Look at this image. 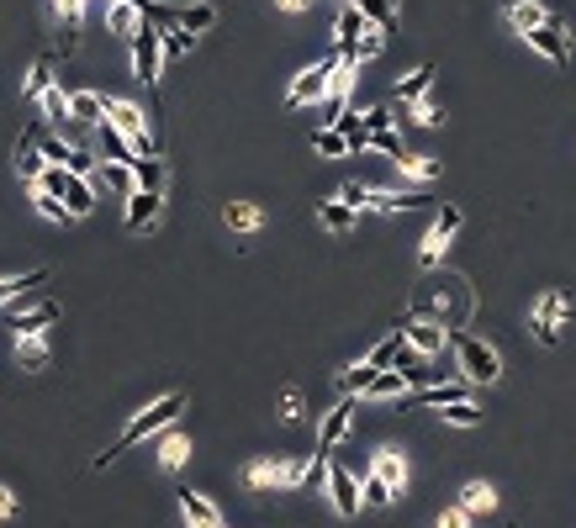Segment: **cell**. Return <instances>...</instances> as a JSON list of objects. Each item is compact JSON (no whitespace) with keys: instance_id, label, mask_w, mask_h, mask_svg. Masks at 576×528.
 Masks as SVG:
<instances>
[{"instance_id":"obj_47","label":"cell","mask_w":576,"mask_h":528,"mask_svg":"<svg viewBox=\"0 0 576 528\" xmlns=\"http://www.w3.org/2000/svg\"><path fill=\"white\" fill-rule=\"evenodd\" d=\"M360 492H365V507H392V502H397V497L386 492V486H381L376 476H370V470H365V486H360Z\"/></svg>"},{"instance_id":"obj_45","label":"cell","mask_w":576,"mask_h":528,"mask_svg":"<svg viewBox=\"0 0 576 528\" xmlns=\"http://www.w3.org/2000/svg\"><path fill=\"white\" fill-rule=\"evenodd\" d=\"M402 338H407V333L397 328L392 338H386V344H376V354H370V365H376V370H392V365H397V349H402Z\"/></svg>"},{"instance_id":"obj_24","label":"cell","mask_w":576,"mask_h":528,"mask_svg":"<svg viewBox=\"0 0 576 528\" xmlns=\"http://www.w3.org/2000/svg\"><path fill=\"white\" fill-rule=\"evenodd\" d=\"M222 222H228L233 233H259V228H265V212L249 206V201H228V206H222Z\"/></svg>"},{"instance_id":"obj_49","label":"cell","mask_w":576,"mask_h":528,"mask_svg":"<svg viewBox=\"0 0 576 528\" xmlns=\"http://www.w3.org/2000/svg\"><path fill=\"white\" fill-rule=\"evenodd\" d=\"M360 122H365L370 132H386V127H392V122H397V106H370V111H365V117H360Z\"/></svg>"},{"instance_id":"obj_48","label":"cell","mask_w":576,"mask_h":528,"mask_svg":"<svg viewBox=\"0 0 576 528\" xmlns=\"http://www.w3.org/2000/svg\"><path fill=\"white\" fill-rule=\"evenodd\" d=\"M370 148H381V154H392V164L407 154V148H402V138H397L392 127H386V132H370Z\"/></svg>"},{"instance_id":"obj_52","label":"cell","mask_w":576,"mask_h":528,"mask_svg":"<svg viewBox=\"0 0 576 528\" xmlns=\"http://www.w3.org/2000/svg\"><path fill=\"white\" fill-rule=\"evenodd\" d=\"M339 196H344V201H349V206H355V212H360V206L370 201V185H344Z\"/></svg>"},{"instance_id":"obj_18","label":"cell","mask_w":576,"mask_h":528,"mask_svg":"<svg viewBox=\"0 0 576 528\" xmlns=\"http://www.w3.org/2000/svg\"><path fill=\"white\" fill-rule=\"evenodd\" d=\"M101 154L106 159H117V164H138V148H133V138L111 122V117H101Z\"/></svg>"},{"instance_id":"obj_6","label":"cell","mask_w":576,"mask_h":528,"mask_svg":"<svg viewBox=\"0 0 576 528\" xmlns=\"http://www.w3.org/2000/svg\"><path fill=\"white\" fill-rule=\"evenodd\" d=\"M333 64H339V53L333 59H323V64H307L302 74L291 80V90H286V101L291 106H312V101H328V80H333Z\"/></svg>"},{"instance_id":"obj_19","label":"cell","mask_w":576,"mask_h":528,"mask_svg":"<svg viewBox=\"0 0 576 528\" xmlns=\"http://www.w3.org/2000/svg\"><path fill=\"white\" fill-rule=\"evenodd\" d=\"M37 286H48V270H27V275H6L0 280V307H16L22 296H32Z\"/></svg>"},{"instance_id":"obj_43","label":"cell","mask_w":576,"mask_h":528,"mask_svg":"<svg viewBox=\"0 0 576 528\" xmlns=\"http://www.w3.org/2000/svg\"><path fill=\"white\" fill-rule=\"evenodd\" d=\"M360 11H365L370 27H392L397 22V0H360Z\"/></svg>"},{"instance_id":"obj_50","label":"cell","mask_w":576,"mask_h":528,"mask_svg":"<svg viewBox=\"0 0 576 528\" xmlns=\"http://www.w3.org/2000/svg\"><path fill=\"white\" fill-rule=\"evenodd\" d=\"M376 53H381V27H365L360 43H355V64L360 59H376Z\"/></svg>"},{"instance_id":"obj_11","label":"cell","mask_w":576,"mask_h":528,"mask_svg":"<svg viewBox=\"0 0 576 528\" xmlns=\"http://www.w3.org/2000/svg\"><path fill=\"white\" fill-rule=\"evenodd\" d=\"M106 27H111V37H127V43H133L138 27H143V6L138 0H106Z\"/></svg>"},{"instance_id":"obj_42","label":"cell","mask_w":576,"mask_h":528,"mask_svg":"<svg viewBox=\"0 0 576 528\" xmlns=\"http://www.w3.org/2000/svg\"><path fill=\"white\" fill-rule=\"evenodd\" d=\"M159 37H164V59H180L196 43V32H185V27H159Z\"/></svg>"},{"instance_id":"obj_55","label":"cell","mask_w":576,"mask_h":528,"mask_svg":"<svg viewBox=\"0 0 576 528\" xmlns=\"http://www.w3.org/2000/svg\"><path fill=\"white\" fill-rule=\"evenodd\" d=\"M275 6H281V11H307L312 0H275Z\"/></svg>"},{"instance_id":"obj_8","label":"cell","mask_w":576,"mask_h":528,"mask_svg":"<svg viewBox=\"0 0 576 528\" xmlns=\"http://www.w3.org/2000/svg\"><path fill=\"white\" fill-rule=\"evenodd\" d=\"M244 481L254 486V492H275V486H296V481H302V465H296V460H254L244 470Z\"/></svg>"},{"instance_id":"obj_9","label":"cell","mask_w":576,"mask_h":528,"mask_svg":"<svg viewBox=\"0 0 576 528\" xmlns=\"http://www.w3.org/2000/svg\"><path fill=\"white\" fill-rule=\"evenodd\" d=\"M349 423H355V396H344V402H333L323 412V428H318V455H333V449L344 444Z\"/></svg>"},{"instance_id":"obj_44","label":"cell","mask_w":576,"mask_h":528,"mask_svg":"<svg viewBox=\"0 0 576 528\" xmlns=\"http://www.w3.org/2000/svg\"><path fill=\"white\" fill-rule=\"evenodd\" d=\"M296 486H302V492H328V455L312 460V465L302 470V481H296Z\"/></svg>"},{"instance_id":"obj_51","label":"cell","mask_w":576,"mask_h":528,"mask_svg":"<svg viewBox=\"0 0 576 528\" xmlns=\"http://www.w3.org/2000/svg\"><path fill=\"white\" fill-rule=\"evenodd\" d=\"M439 528H471V513H466V507H444V513H439Z\"/></svg>"},{"instance_id":"obj_7","label":"cell","mask_w":576,"mask_h":528,"mask_svg":"<svg viewBox=\"0 0 576 528\" xmlns=\"http://www.w3.org/2000/svg\"><path fill=\"white\" fill-rule=\"evenodd\" d=\"M455 233H460V212H455V206H444V212L434 217V228L423 233V249H418V264H423V270H434V264L444 259V249H450Z\"/></svg>"},{"instance_id":"obj_53","label":"cell","mask_w":576,"mask_h":528,"mask_svg":"<svg viewBox=\"0 0 576 528\" xmlns=\"http://www.w3.org/2000/svg\"><path fill=\"white\" fill-rule=\"evenodd\" d=\"M16 513V497H11V486H0V518H11Z\"/></svg>"},{"instance_id":"obj_13","label":"cell","mask_w":576,"mask_h":528,"mask_svg":"<svg viewBox=\"0 0 576 528\" xmlns=\"http://www.w3.org/2000/svg\"><path fill=\"white\" fill-rule=\"evenodd\" d=\"M365 11H360V0H344V11H339V22H333V37H339V53H349L355 59V43H360V32H365Z\"/></svg>"},{"instance_id":"obj_10","label":"cell","mask_w":576,"mask_h":528,"mask_svg":"<svg viewBox=\"0 0 576 528\" xmlns=\"http://www.w3.org/2000/svg\"><path fill=\"white\" fill-rule=\"evenodd\" d=\"M328 497H333V513H339V518H355L360 513V481L355 476H349V470L344 465H328Z\"/></svg>"},{"instance_id":"obj_35","label":"cell","mask_w":576,"mask_h":528,"mask_svg":"<svg viewBox=\"0 0 576 528\" xmlns=\"http://www.w3.org/2000/svg\"><path fill=\"white\" fill-rule=\"evenodd\" d=\"M32 206H37V217H48V222H74L69 206L53 196V191H37V185H32Z\"/></svg>"},{"instance_id":"obj_36","label":"cell","mask_w":576,"mask_h":528,"mask_svg":"<svg viewBox=\"0 0 576 528\" xmlns=\"http://www.w3.org/2000/svg\"><path fill=\"white\" fill-rule=\"evenodd\" d=\"M16 169H22L27 180L43 175V148H37V138H22V143H16Z\"/></svg>"},{"instance_id":"obj_25","label":"cell","mask_w":576,"mask_h":528,"mask_svg":"<svg viewBox=\"0 0 576 528\" xmlns=\"http://www.w3.org/2000/svg\"><path fill=\"white\" fill-rule=\"evenodd\" d=\"M355 217H360V212H355L344 196H339V201H318V222H323L328 233H349V228H355Z\"/></svg>"},{"instance_id":"obj_22","label":"cell","mask_w":576,"mask_h":528,"mask_svg":"<svg viewBox=\"0 0 576 528\" xmlns=\"http://www.w3.org/2000/svg\"><path fill=\"white\" fill-rule=\"evenodd\" d=\"M434 64H418L413 74H407V80H397V101L402 106H413V101H423V96H429V90H434Z\"/></svg>"},{"instance_id":"obj_33","label":"cell","mask_w":576,"mask_h":528,"mask_svg":"<svg viewBox=\"0 0 576 528\" xmlns=\"http://www.w3.org/2000/svg\"><path fill=\"white\" fill-rule=\"evenodd\" d=\"M133 180H138V191H159V196H164V164H159L154 154L133 164Z\"/></svg>"},{"instance_id":"obj_41","label":"cell","mask_w":576,"mask_h":528,"mask_svg":"<svg viewBox=\"0 0 576 528\" xmlns=\"http://www.w3.org/2000/svg\"><path fill=\"white\" fill-rule=\"evenodd\" d=\"M312 148H318L323 159H344V154H349V138H344L339 127H323L318 138H312Z\"/></svg>"},{"instance_id":"obj_4","label":"cell","mask_w":576,"mask_h":528,"mask_svg":"<svg viewBox=\"0 0 576 528\" xmlns=\"http://www.w3.org/2000/svg\"><path fill=\"white\" fill-rule=\"evenodd\" d=\"M566 317H571V301L561 291H545L540 301H534V317H529V333L540 338L545 349L561 344V328H566Z\"/></svg>"},{"instance_id":"obj_16","label":"cell","mask_w":576,"mask_h":528,"mask_svg":"<svg viewBox=\"0 0 576 528\" xmlns=\"http://www.w3.org/2000/svg\"><path fill=\"white\" fill-rule=\"evenodd\" d=\"M370 476H376L392 497H402V486H407V460L397 455V449H381V455L370 460Z\"/></svg>"},{"instance_id":"obj_30","label":"cell","mask_w":576,"mask_h":528,"mask_svg":"<svg viewBox=\"0 0 576 528\" xmlns=\"http://www.w3.org/2000/svg\"><path fill=\"white\" fill-rule=\"evenodd\" d=\"M217 22V6L212 0H191V6H180V27L185 32H207Z\"/></svg>"},{"instance_id":"obj_5","label":"cell","mask_w":576,"mask_h":528,"mask_svg":"<svg viewBox=\"0 0 576 528\" xmlns=\"http://www.w3.org/2000/svg\"><path fill=\"white\" fill-rule=\"evenodd\" d=\"M159 64H164V37H159L154 22H143L138 37H133V74H138L148 90L159 85Z\"/></svg>"},{"instance_id":"obj_32","label":"cell","mask_w":576,"mask_h":528,"mask_svg":"<svg viewBox=\"0 0 576 528\" xmlns=\"http://www.w3.org/2000/svg\"><path fill=\"white\" fill-rule=\"evenodd\" d=\"M481 418H487V412L476 402H466V396H460V402H444V423L450 428H481Z\"/></svg>"},{"instance_id":"obj_12","label":"cell","mask_w":576,"mask_h":528,"mask_svg":"<svg viewBox=\"0 0 576 528\" xmlns=\"http://www.w3.org/2000/svg\"><path fill=\"white\" fill-rule=\"evenodd\" d=\"M524 37H529V48H534V53H545L550 64H571V43H566V32L555 27V22L534 27V32H524Z\"/></svg>"},{"instance_id":"obj_29","label":"cell","mask_w":576,"mask_h":528,"mask_svg":"<svg viewBox=\"0 0 576 528\" xmlns=\"http://www.w3.org/2000/svg\"><path fill=\"white\" fill-rule=\"evenodd\" d=\"M53 16H59L64 53H69V48H74V32H80V16H85V0H53Z\"/></svg>"},{"instance_id":"obj_27","label":"cell","mask_w":576,"mask_h":528,"mask_svg":"<svg viewBox=\"0 0 576 528\" xmlns=\"http://www.w3.org/2000/svg\"><path fill=\"white\" fill-rule=\"evenodd\" d=\"M460 507H466L471 518H481V513H492V507H497V492L487 481H466V486H460Z\"/></svg>"},{"instance_id":"obj_1","label":"cell","mask_w":576,"mask_h":528,"mask_svg":"<svg viewBox=\"0 0 576 528\" xmlns=\"http://www.w3.org/2000/svg\"><path fill=\"white\" fill-rule=\"evenodd\" d=\"M180 412H185V391H170V396H159V402H148V407L138 412V418L117 433V444H106V449H101V455L90 460V465H96V470L117 465V460H122L133 444H143V439H154V433H164L170 423H180Z\"/></svg>"},{"instance_id":"obj_31","label":"cell","mask_w":576,"mask_h":528,"mask_svg":"<svg viewBox=\"0 0 576 528\" xmlns=\"http://www.w3.org/2000/svg\"><path fill=\"white\" fill-rule=\"evenodd\" d=\"M397 169H402L407 180H439V169H444V164H439L434 154H402Z\"/></svg>"},{"instance_id":"obj_23","label":"cell","mask_w":576,"mask_h":528,"mask_svg":"<svg viewBox=\"0 0 576 528\" xmlns=\"http://www.w3.org/2000/svg\"><path fill=\"white\" fill-rule=\"evenodd\" d=\"M185 460H191V439H185V433L170 423V428H164V439H159V465H164V470H180Z\"/></svg>"},{"instance_id":"obj_17","label":"cell","mask_w":576,"mask_h":528,"mask_svg":"<svg viewBox=\"0 0 576 528\" xmlns=\"http://www.w3.org/2000/svg\"><path fill=\"white\" fill-rule=\"evenodd\" d=\"M180 518L185 528H222V513L201 492H180Z\"/></svg>"},{"instance_id":"obj_3","label":"cell","mask_w":576,"mask_h":528,"mask_svg":"<svg viewBox=\"0 0 576 528\" xmlns=\"http://www.w3.org/2000/svg\"><path fill=\"white\" fill-rule=\"evenodd\" d=\"M450 344H455V360H460L471 386H492L497 375H503V360H497L492 344H481V338H471V333H455Z\"/></svg>"},{"instance_id":"obj_56","label":"cell","mask_w":576,"mask_h":528,"mask_svg":"<svg viewBox=\"0 0 576 528\" xmlns=\"http://www.w3.org/2000/svg\"><path fill=\"white\" fill-rule=\"evenodd\" d=\"M138 6H148V0H138Z\"/></svg>"},{"instance_id":"obj_2","label":"cell","mask_w":576,"mask_h":528,"mask_svg":"<svg viewBox=\"0 0 576 528\" xmlns=\"http://www.w3.org/2000/svg\"><path fill=\"white\" fill-rule=\"evenodd\" d=\"M32 185H37V191H53V196H59L69 212H74V222L96 212V185H90L85 175H74V169H64V164H43V175H37Z\"/></svg>"},{"instance_id":"obj_38","label":"cell","mask_w":576,"mask_h":528,"mask_svg":"<svg viewBox=\"0 0 576 528\" xmlns=\"http://www.w3.org/2000/svg\"><path fill=\"white\" fill-rule=\"evenodd\" d=\"M43 90H53V64L37 59L32 74H27V85H22V96H27V101H43Z\"/></svg>"},{"instance_id":"obj_15","label":"cell","mask_w":576,"mask_h":528,"mask_svg":"<svg viewBox=\"0 0 576 528\" xmlns=\"http://www.w3.org/2000/svg\"><path fill=\"white\" fill-rule=\"evenodd\" d=\"M402 333H407V344H413L423 360H429V354H444V338H450L439 323H429V317H413V323H402Z\"/></svg>"},{"instance_id":"obj_26","label":"cell","mask_w":576,"mask_h":528,"mask_svg":"<svg viewBox=\"0 0 576 528\" xmlns=\"http://www.w3.org/2000/svg\"><path fill=\"white\" fill-rule=\"evenodd\" d=\"M365 396H370V402H386V396H402V402H407V396H413V386H407L402 370H381L376 381L365 386Z\"/></svg>"},{"instance_id":"obj_28","label":"cell","mask_w":576,"mask_h":528,"mask_svg":"<svg viewBox=\"0 0 576 528\" xmlns=\"http://www.w3.org/2000/svg\"><path fill=\"white\" fill-rule=\"evenodd\" d=\"M53 323H59V307H53V301H43V307H32L27 317H16V338H32V333H48Z\"/></svg>"},{"instance_id":"obj_46","label":"cell","mask_w":576,"mask_h":528,"mask_svg":"<svg viewBox=\"0 0 576 528\" xmlns=\"http://www.w3.org/2000/svg\"><path fill=\"white\" fill-rule=\"evenodd\" d=\"M43 111H48V122H69V96H64L59 85L43 90Z\"/></svg>"},{"instance_id":"obj_20","label":"cell","mask_w":576,"mask_h":528,"mask_svg":"<svg viewBox=\"0 0 576 528\" xmlns=\"http://www.w3.org/2000/svg\"><path fill=\"white\" fill-rule=\"evenodd\" d=\"M545 22H550V11L540 6V0H508V27L513 32H534Z\"/></svg>"},{"instance_id":"obj_40","label":"cell","mask_w":576,"mask_h":528,"mask_svg":"<svg viewBox=\"0 0 576 528\" xmlns=\"http://www.w3.org/2000/svg\"><path fill=\"white\" fill-rule=\"evenodd\" d=\"M466 396V386H429V391H413L407 402H418V407H444V402H460Z\"/></svg>"},{"instance_id":"obj_39","label":"cell","mask_w":576,"mask_h":528,"mask_svg":"<svg viewBox=\"0 0 576 528\" xmlns=\"http://www.w3.org/2000/svg\"><path fill=\"white\" fill-rule=\"evenodd\" d=\"M376 375H381V370L370 365V360H360V365H349V370H344V396H365V386L376 381Z\"/></svg>"},{"instance_id":"obj_14","label":"cell","mask_w":576,"mask_h":528,"mask_svg":"<svg viewBox=\"0 0 576 528\" xmlns=\"http://www.w3.org/2000/svg\"><path fill=\"white\" fill-rule=\"evenodd\" d=\"M159 212H164V196L159 191H133V196H127V228H133V233L154 228Z\"/></svg>"},{"instance_id":"obj_34","label":"cell","mask_w":576,"mask_h":528,"mask_svg":"<svg viewBox=\"0 0 576 528\" xmlns=\"http://www.w3.org/2000/svg\"><path fill=\"white\" fill-rule=\"evenodd\" d=\"M16 360H22L27 370H43V365H48V344H43V333L16 338Z\"/></svg>"},{"instance_id":"obj_54","label":"cell","mask_w":576,"mask_h":528,"mask_svg":"<svg viewBox=\"0 0 576 528\" xmlns=\"http://www.w3.org/2000/svg\"><path fill=\"white\" fill-rule=\"evenodd\" d=\"M286 418H291V423L302 418V396H296V391H286Z\"/></svg>"},{"instance_id":"obj_37","label":"cell","mask_w":576,"mask_h":528,"mask_svg":"<svg viewBox=\"0 0 576 528\" xmlns=\"http://www.w3.org/2000/svg\"><path fill=\"white\" fill-rule=\"evenodd\" d=\"M106 185H111V191H117V196L127 201V196L138 191V180H133V164H117V159H106Z\"/></svg>"},{"instance_id":"obj_21","label":"cell","mask_w":576,"mask_h":528,"mask_svg":"<svg viewBox=\"0 0 576 528\" xmlns=\"http://www.w3.org/2000/svg\"><path fill=\"white\" fill-rule=\"evenodd\" d=\"M101 117H106V101L96 96V90H74V96H69V122L101 127Z\"/></svg>"}]
</instances>
